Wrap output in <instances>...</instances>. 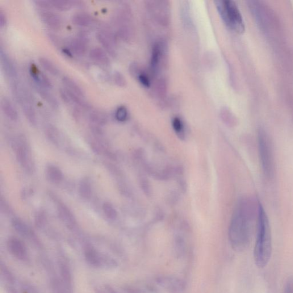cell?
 Returning a JSON list of instances; mask_svg holds the SVG:
<instances>
[{
    "label": "cell",
    "mask_w": 293,
    "mask_h": 293,
    "mask_svg": "<svg viewBox=\"0 0 293 293\" xmlns=\"http://www.w3.org/2000/svg\"><path fill=\"white\" fill-rule=\"evenodd\" d=\"M249 207L242 202L234 213L229 229V240L233 248L241 252L248 247L251 236Z\"/></svg>",
    "instance_id": "1"
},
{
    "label": "cell",
    "mask_w": 293,
    "mask_h": 293,
    "mask_svg": "<svg viewBox=\"0 0 293 293\" xmlns=\"http://www.w3.org/2000/svg\"><path fill=\"white\" fill-rule=\"evenodd\" d=\"M272 253L271 234L269 220L260 203L258 207V224L254 256L255 264L260 269L269 263Z\"/></svg>",
    "instance_id": "2"
},
{
    "label": "cell",
    "mask_w": 293,
    "mask_h": 293,
    "mask_svg": "<svg viewBox=\"0 0 293 293\" xmlns=\"http://www.w3.org/2000/svg\"><path fill=\"white\" fill-rule=\"evenodd\" d=\"M217 11L227 26L238 33H244L245 25L237 4L233 1H216Z\"/></svg>",
    "instance_id": "3"
},
{
    "label": "cell",
    "mask_w": 293,
    "mask_h": 293,
    "mask_svg": "<svg viewBox=\"0 0 293 293\" xmlns=\"http://www.w3.org/2000/svg\"><path fill=\"white\" fill-rule=\"evenodd\" d=\"M0 279L7 293H39L32 284L18 277L2 263L0 267Z\"/></svg>",
    "instance_id": "4"
},
{
    "label": "cell",
    "mask_w": 293,
    "mask_h": 293,
    "mask_svg": "<svg viewBox=\"0 0 293 293\" xmlns=\"http://www.w3.org/2000/svg\"><path fill=\"white\" fill-rule=\"evenodd\" d=\"M85 257L87 263L95 269L111 270L118 265V262L112 255L103 252L92 245L86 246Z\"/></svg>",
    "instance_id": "5"
},
{
    "label": "cell",
    "mask_w": 293,
    "mask_h": 293,
    "mask_svg": "<svg viewBox=\"0 0 293 293\" xmlns=\"http://www.w3.org/2000/svg\"><path fill=\"white\" fill-rule=\"evenodd\" d=\"M270 142L265 133L260 131L258 133L259 157L262 168L265 176L270 178L273 174L274 162Z\"/></svg>",
    "instance_id": "6"
},
{
    "label": "cell",
    "mask_w": 293,
    "mask_h": 293,
    "mask_svg": "<svg viewBox=\"0 0 293 293\" xmlns=\"http://www.w3.org/2000/svg\"><path fill=\"white\" fill-rule=\"evenodd\" d=\"M15 150L17 160L20 165L28 172H32L34 169V165L32 161L30 150L23 137H19L17 140Z\"/></svg>",
    "instance_id": "7"
},
{
    "label": "cell",
    "mask_w": 293,
    "mask_h": 293,
    "mask_svg": "<svg viewBox=\"0 0 293 293\" xmlns=\"http://www.w3.org/2000/svg\"><path fill=\"white\" fill-rule=\"evenodd\" d=\"M96 39L107 53L112 57L116 56L115 37L111 29L104 27L96 34Z\"/></svg>",
    "instance_id": "8"
},
{
    "label": "cell",
    "mask_w": 293,
    "mask_h": 293,
    "mask_svg": "<svg viewBox=\"0 0 293 293\" xmlns=\"http://www.w3.org/2000/svg\"><path fill=\"white\" fill-rule=\"evenodd\" d=\"M7 248L12 256L18 261L23 263H28L30 261L26 245L18 238H10L7 242Z\"/></svg>",
    "instance_id": "9"
},
{
    "label": "cell",
    "mask_w": 293,
    "mask_h": 293,
    "mask_svg": "<svg viewBox=\"0 0 293 293\" xmlns=\"http://www.w3.org/2000/svg\"><path fill=\"white\" fill-rule=\"evenodd\" d=\"M38 14L42 22L53 30H58L63 25L61 16L51 10H39Z\"/></svg>",
    "instance_id": "10"
},
{
    "label": "cell",
    "mask_w": 293,
    "mask_h": 293,
    "mask_svg": "<svg viewBox=\"0 0 293 293\" xmlns=\"http://www.w3.org/2000/svg\"><path fill=\"white\" fill-rule=\"evenodd\" d=\"M0 57L3 69L7 78L10 79V82L18 79V69L12 58L3 50L0 52Z\"/></svg>",
    "instance_id": "11"
},
{
    "label": "cell",
    "mask_w": 293,
    "mask_h": 293,
    "mask_svg": "<svg viewBox=\"0 0 293 293\" xmlns=\"http://www.w3.org/2000/svg\"><path fill=\"white\" fill-rule=\"evenodd\" d=\"M89 39L84 33H81L76 38L70 40L69 47L70 51L78 56H83L86 53L88 49Z\"/></svg>",
    "instance_id": "12"
},
{
    "label": "cell",
    "mask_w": 293,
    "mask_h": 293,
    "mask_svg": "<svg viewBox=\"0 0 293 293\" xmlns=\"http://www.w3.org/2000/svg\"><path fill=\"white\" fill-rule=\"evenodd\" d=\"M29 72H30L31 77L34 85L45 88L49 90L52 89L53 86L51 82L35 65H31Z\"/></svg>",
    "instance_id": "13"
},
{
    "label": "cell",
    "mask_w": 293,
    "mask_h": 293,
    "mask_svg": "<svg viewBox=\"0 0 293 293\" xmlns=\"http://www.w3.org/2000/svg\"><path fill=\"white\" fill-rule=\"evenodd\" d=\"M33 87H34L37 93L48 104L50 107H51L54 110H58V108H59V103H58V100L55 96L49 90L34 85V84H33Z\"/></svg>",
    "instance_id": "14"
},
{
    "label": "cell",
    "mask_w": 293,
    "mask_h": 293,
    "mask_svg": "<svg viewBox=\"0 0 293 293\" xmlns=\"http://www.w3.org/2000/svg\"><path fill=\"white\" fill-rule=\"evenodd\" d=\"M1 108L4 114L8 119L14 121L18 120V111L9 99L4 98L2 99Z\"/></svg>",
    "instance_id": "15"
},
{
    "label": "cell",
    "mask_w": 293,
    "mask_h": 293,
    "mask_svg": "<svg viewBox=\"0 0 293 293\" xmlns=\"http://www.w3.org/2000/svg\"><path fill=\"white\" fill-rule=\"evenodd\" d=\"M20 106L29 122L35 126L37 124V120L34 103L25 102L21 104Z\"/></svg>",
    "instance_id": "16"
},
{
    "label": "cell",
    "mask_w": 293,
    "mask_h": 293,
    "mask_svg": "<svg viewBox=\"0 0 293 293\" xmlns=\"http://www.w3.org/2000/svg\"><path fill=\"white\" fill-rule=\"evenodd\" d=\"M62 83L64 89L67 91L81 97L85 98V93L82 88L73 79L68 77H64L62 79Z\"/></svg>",
    "instance_id": "17"
},
{
    "label": "cell",
    "mask_w": 293,
    "mask_h": 293,
    "mask_svg": "<svg viewBox=\"0 0 293 293\" xmlns=\"http://www.w3.org/2000/svg\"><path fill=\"white\" fill-rule=\"evenodd\" d=\"M90 56L92 60L98 62L100 64L103 65L110 64V61L106 52L102 48L95 47L92 49L90 52Z\"/></svg>",
    "instance_id": "18"
},
{
    "label": "cell",
    "mask_w": 293,
    "mask_h": 293,
    "mask_svg": "<svg viewBox=\"0 0 293 293\" xmlns=\"http://www.w3.org/2000/svg\"><path fill=\"white\" fill-rule=\"evenodd\" d=\"M72 23L81 27H88L94 23V19L90 15L86 13H78L72 18Z\"/></svg>",
    "instance_id": "19"
},
{
    "label": "cell",
    "mask_w": 293,
    "mask_h": 293,
    "mask_svg": "<svg viewBox=\"0 0 293 293\" xmlns=\"http://www.w3.org/2000/svg\"><path fill=\"white\" fill-rule=\"evenodd\" d=\"M46 176L49 181L53 183H60L63 178L61 170L54 165H49L46 169Z\"/></svg>",
    "instance_id": "20"
},
{
    "label": "cell",
    "mask_w": 293,
    "mask_h": 293,
    "mask_svg": "<svg viewBox=\"0 0 293 293\" xmlns=\"http://www.w3.org/2000/svg\"><path fill=\"white\" fill-rule=\"evenodd\" d=\"M89 118L91 122L95 127L103 126L108 121V116L106 113L100 110L92 111Z\"/></svg>",
    "instance_id": "21"
},
{
    "label": "cell",
    "mask_w": 293,
    "mask_h": 293,
    "mask_svg": "<svg viewBox=\"0 0 293 293\" xmlns=\"http://www.w3.org/2000/svg\"><path fill=\"white\" fill-rule=\"evenodd\" d=\"M12 223L16 231L19 233L20 235L24 237L31 238L32 240L35 238L31 230L28 228L27 225L22 220L17 218L14 219L12 221Z\"/></svg>",
    "instance_id": "22"
},
{
    "label": "cell",
    "mask_w": 293,
    "mask_h": 293,
    "mask_svg": "<svg viewBox=\"0 0 293 293\" xmlns=\"http://www.w3.org/2000/svg\"><path fill=\"white\" fill-rule=\"evenodd\" d=\"M58 213L61 219L69 228H74L75 225V221L72 213L70 212L68 208L64 205H59L58 207Z\"/></svg>",
    "instance_id": "23"
},
{
    "label": "cell",
    "mask_w": 293,
    "mask_h": 293,
    "mask_svg": "<svg viewBox=\"0 0 293 293\" xmlns=\"http://www.w3.org/2000/svg\"><path fill=\"white\" fill-rule=\"evenodd\" d=\"M78 190L82 198L89 199L92 195V186L89 180L87 178L83 179L79 183Z\"/></svg>",
    "instance_id": "24"
},
{
    "label": "cell",
    "mask_w": 293,
    "mask_h": 293,
    "mask_svg": "<svg viewBox=\"0 0 293 293\" xmlns=\"http://www.w3.org/2000/svg\"><path fill=\"white\" fill-rule=\"evenodd\" d=\"M39 62L43 68L54 77H57L60 74V70L53 62L47 58L41 57L39 58Z\"/></svg>",
    "instance_id": "25"
},
{
    "label": "cell",
    "mask_w": 293,
    "mask_h": 293,
    "mask_svg": "<svg viewBox=\"0 0 293 293\" xmlns=\"http://www.w3.org/2000/svg\"><path fill=\"white\" fill-rule=\"evenodd\" d=\"M52 9H56L58 11H65L70 9L75 6V2L72 1H61V0H54L49 1Z\"/></svg>",
    "instance_id": "26"
},
{
    "label": "cell",
    "mask_w": 293,
    "mask_h": 293,
    "mask_svg": "<svg viewBox=\"0 0 293 293\" xmlns=\"http://www.w3.org/2000/svg\"><path fill=\"white\" fill-rule=\"evenodd\" d=\"M103 211L107 218L110 220H115L118 212H117L115 208L113 205L109 202H105L103 205Z\"/></svg>",
    "instance_id": "27"
},
{
    "label": "cell",
    "mask_w": 293,
    "mask_h": 293,
    "mask_svg": "<svg viewBox=\"0 0 293 293\" xmlns=\"http://www.w3.org/2000/svg\"><path fill=\"white\" fill-rule=\"evenodd\" d=\"M161 57V49L160 45L156 44L154 45L153 50L152 57V66L153 69H156L160 62Z\"/></svg>",
    "instance_id": "28"
},
{
    "label": "cell",
    "mask_w": 293,
    "mask_h": 293,
    "mask_svg": "<svg viewBox=\"0 0 293 293\" xmlns=\"http://www.w3.org/2000/svg\"><path fill=\"white\" fill-rule=\"evenodd\" d=\"M115 118L121 122L126 120L128 118V111L126 107L124 106L118 107L115 112Z\"/></svg>",
    "instance_id": "29"
},
{
    "label": "cell",
    "mask_w": 293,
    "mask_h": 293,
    "mask_svg": "<svg viewBox=\"0 0 293 293\" xmlns=\"http://www.w3.org/2000/svg\"><path fill=\"white\" fill-rule=\"evenodd\" d=\"M96 288V293H122L114 287L108 285V284H101Z\"/></svg>",
    "instance_id": "30"
},
{
    "label": "cell",
    "mask_w": 293,
    "mask_h": 293,
    "mask_svg": "<svg viewBox=\"0 0 293 293\" xmlns=\"http://www.w3.org/2000/svg\"><path fill=\"white\" fill-rule=\"evenodd\" d=\"M114 81L117 86L124 87L125 85V81L123 75L119 72H116L114 75Z\"/></svg>",
    "instance_id": "31"
},
{
    "label": "cell",
    "mask_w": 293,
    "mask_h": 293,
    "mask_svg": "<svg viewBox=\"0 0 293 293\" xmlns=\"http://www.w3.org/2000/svg\"><path fill=\"white\" fill-rule=\"evenodd\" d=\"M173 126L175 131L178 133H181L183 131V124L181 119L175 118L173 121Z\"/></svg>",
    "instance_id": "32"
},
{
    "label": "cell",
    "mask_w": 293,
    "mask_h": 293,
    "mask_svg": "<svg viewBox=\"0 0 293 293\" xmlns=\"http://www.w3.org/2000/svg\"><path fill=\"white\" fill-rule=\"evenodd\" d=\"M283 293H293V277H290L287 280Z\"/></svg>",
    "instance_id": "33"
},
{
    "label": "cell",
    "mask_w": 293,
    "mask_h": 293,
    "mask_svg": "<svg viewBox=\"0 0 293 293\" xmlns=\"http://www.w3.org/2000/svg\"><path fill=\"white\" fill-rule=\"evenodd\" d=\"M138 79L142 85L145 87H149L150 86V82L149 79L145 75L143 74H140L138 77Z\"/></svg>",
    "instance_id": "34"
},
{
    "label": "cell",
    "mask_w": 293,
    "mask_h": 293,
    "mask_svg": "<svg viewBox=\"0 0 293 293\" xmlns=\"http://www.w3.org/2000/svg\"><path fill=\"white\" fill-rule=\"evenodd\" d=\"M7 23V16L3 10H0V27L3 28L6 26Z\"/></svg>",
    "instance_id": "35"
}]
</instances>
